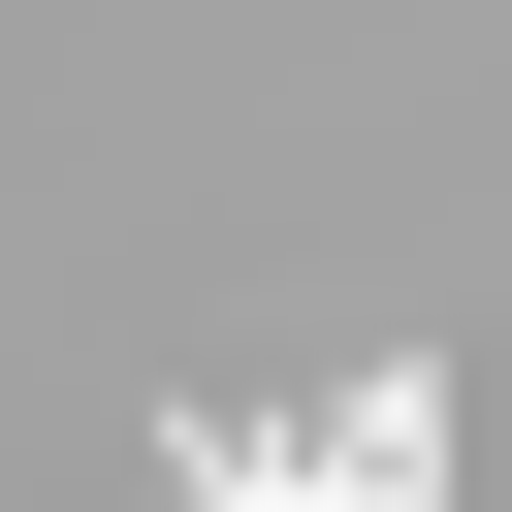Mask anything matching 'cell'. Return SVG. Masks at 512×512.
<instances>
[{"label":"cell","mask_w":512,"mask_h":512,"mask_svg":"<svg viewBox=\"0 0 512 512\" xmlns=\"http://www.w3.org/2000/svg\"><path fill=\"white\" fill-rule=\"evenodd\" d=\"M288 480H320V512H416V480H448V384H352V416H320Z\"/></svg>","instance_id":"1"},{"label":"cell","mask_w":512,"mask_h":512,"mask_svg":"<svg viewBox=\"0 0 512 512\" xmlns=\"http://www.w3.org/2000/svg\"><path fill=\"white\" fill-rule=\"evenodd\" d=\"M128 480H160V512H320V480H288V448H224V416H160Z\"/></svg>","instance_id":"2"}]
</instances>
